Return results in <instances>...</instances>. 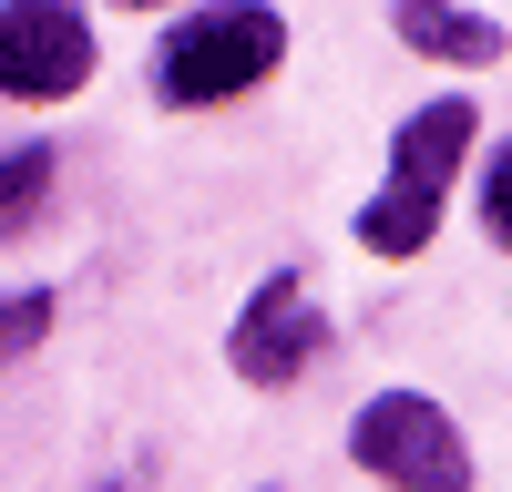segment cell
Wrapping results in <instances>:
<instances>
[{"label":"cell","mask_w":512,"mask_h":492,"mask_svg":"<svg viewBox=\"0 0 512 492\" xmlns=\"http://www.w3.org/2000/svg\"><path fill=\"white\" fill-rule=\"evenodd\" d=\"M472 134H482L472 93L420 103L400 134H390V185L359 205V246H369V257L400 267V257H420V246L441 236V205H451V175H461V154H472Z\"/></svg>","instance_id":"cell-1"},{"label":"cell","mask_w":512,"mask_h":492,"mask_svg":"<svg viewBox=\"0 0 512 492\" xmlns=\"http://www.w3.org/2000/svg\"><path fill=\"white\" fill-rule=\"evenodd\" d=\"M277 62H287V21L267 11V0H216V11H185L175 31H164L154 93L175 103V113H205V103L256 93Z\"/></svg>","instance_id":"cell-2"},{"label":"cell","mask_w":512,"mask_h":492,"mask_svg":"<svg viewBox=\"0 0 512 492\" xmlns=\"http://www.w3.org/2000/svg\"><path fill=\"white\" fill-rule=\"evenodd\" d=\"M349 462L390 492H472V441L431 390H369L349 421Z\"/></svg>","instance_id":"cell-3"},{"label":"cell","mask_w":512,"mask_h":492,"mask_svg":"<svg viewBox=\"0 0 512 492\" xmlns=\"http://www.w3.org/2000/svg\"><path fill=\"white\" fill-rule=\"evenodd\" d=\"M318 359H328V308H318L308 267H277V277L236 308V328H226V369H236L246 390H297Z\"/></svg>","instance_id":"cell-4"},{"label":"cell","mask_w":512,"mask_h":492,"mask_svg":"<svg viewBox=\"0 0 512 492\" xmlns=\"http://www.w3.org/2000/svg\"><path fill=\"white\" fill-rule=\"evenodd\" d=\"M93 82V21L72 0H0V103H72Z\"/></svg>","instance_id":"cell-5"},{"label":"cell","mask_w":512,"mask_h":492,"mask_svg":"<svg viewBox=\"0 0 512 492\" xmlns=\"http://www.w3.org/2000/svg\"><path fill=\"white\" fill-rule=\"evenodd\" d=\"M400 41L420 62H451V72H492L502 62V21L492 11H472V0H400Z\"/></svg>","instance_id":"cell-6"},{"label":"cell","mask_w":512,"mask_h":492,"mask_svg":"<svg viewBox=\"0 0 512 492\" xmlns=\"http://www.w3.org/2000/svg\"><path fill=\"white\" fill-rule=\"evenodd\" d=\"M52 175H62L52 144H11V154H0V236H21L41 205H52Z\"/></svg>","instance_id":"cell-7"},{"label":"cell","mask_w":512,"mask_h":492,"mask_svg":"<svg viewBox=\"0 0 512 492\" xmlns=\"http://www.w3.org/2000/svg\"><path fill=\"white\" fill-rule=\"evenodd\" d=\"M41 339H52V287H21V298H0V369H21Z\"/></svg>","instance_id":"cell-8"},{"label":"cell","mask_w":512,"mask_h":492,"mask_svg":"<svg viewBox=\"0 0 512 492\" xmlns=\"http://www.w3.org/2000/svg\"><path fill=\"white\" fill-rule=\"evenodd\" d=\"M482 226H492V236L512 246V144L492 154V175H482Z\"/></svg>","instance_id":"cell-9"},{"label":"cell","mask_w":512,"mask_h":492,"mask_svg":"<svg viewBox=\"0 0 512 492\" xmlns=\"http://www.w3.org/2000/svg\"><path fill=\"white\" fill-rule=\"evenodd\" d=\"M113 11H164V0H113Z\"/></svg>","instance_id":"cell-10"}]
</instances>
